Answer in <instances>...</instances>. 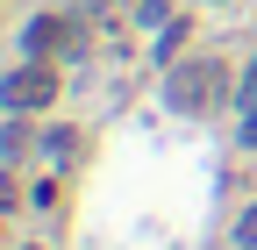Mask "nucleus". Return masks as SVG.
<instances>
[{
	"label": "nucleus",
	"instance_id": "nucleus-9",
	"mask_svg": "<svg viewBox=\"0 0 257 250\" xmlns=\"http://www.w3.org/2000/svg\"><path fill=\"white\" fill-rule=\"evenodd\" d=\"M0 207H15V179H0Z\"/></svg>",
	"mask_w": 257,
	"mask_h": 250
},
{
	"label": "nucleus",
	"instance_id": "nucleus-3",
	"mask_svg": "<svg viewBox=\"0 0 257 250\" xmlns=\"http://www.w3.org/2000/svg\"><path fill=\"white\" fill-rule=\"evenodd\" d=\"M64 36H72V29H64L57 15H36V22L22 29V50L29 57H50V50H64Z\"/></svg>",
	"mask_w": 257,
	"mask_h": 250
},
{
	"label": "nucleus",
	"instance_id": "nucleus-2",
	"mask_svg": "<svg viewBox=\"0 0 257 250\" xmlns=\"http://www.w3.org/2000/svg\"><path fill=\"white\" fill-rule=\"evenodd\" d=\"M50 100H57V72H50V57H29L22 72L0 79V107H8V114H36V107H50Z\"/></svg>",
	"mask_w": 257,
	"mask_h": 250
},
{
	"label": "nucleus",
	"instance_id": "nucleus-8",
	"mask_svg": "<svg viewBox=\"0 0 257 250\" xmlns=\"http://www.w3.org/2000/svg\"><path fill=\"white\" fill-rule=\"evenodd\" d=\"M236 243H243V250H257V200L243 207V222H236Z\"/></svg>",
	"mask_w": 257,
	"mask_h": 250
},
{
	"label": "nucleus",
	"instance_id": "nucleus-7",
	"mask_svg": "<svg viewBox=\"0 0 257 250\" xmlns=\"http://www.w3.org/2000/svg\"><path fill=\"white\" fill-rule=\"evenodd\" d=\"M43 150H50V158H72L79 136H72V129H50V136H43Z\"/></svg>",
	"mask_w": 257,
	"mask_h": 250
},
{
	"label": "nucleus",
	"instance_id": "nucleus-4",
	"mask_svg": "<svg viewBox=\"0 0 257 250\" xmlns=\"http://www.w3.org/2000/svg\"><path fill=\"white\" fill-rule=\"evenodd\" d=\"M236 107H243V143H257V57H250V72H243V93H236Z\"/></svg>",
	"mask_w": 257,
	"mask_h": 250
},
{
	"label": "nucleus",
	"instance_id": "nucleus-6",
	"mask_svg": "<svg viewBox=\"0 0 257 250\" xmlns=\"http://www.w3.org/2000/svg\"><path fill=\"white\" fill-rule=\"evenodd\" d=\"M0 150H8V158H22V150H29V121H22V114L8 121V136H0Z\"/></svg>",
	"mask_w": 257,
	"mask_h": 250
},
{
	"label": "nucleus",
	"instance_id": "nucleus-5",
	"mask_svg": "<svg viewBox=\"0 0 257 250\" xmlns=\"http://www.w3.org/2000/svg\"><path fill=\"white\" fill-rule=\"evenodd\" d=\"M186 36H193L186 22H165V36H157V57H165V65H179V50H186Z\"/></svg>",
	"mask_w": 257,
	"mask_h": 250
},
{
	"label": "nucleus",
	"instance_id": "nucleus-1",
	"mask_svg": "<svg viewBox=\"0 0 257 250\" xmlns=\"http://www.w3.org/2000/svg\"><path fill=\"white\" fill-rule=\"evenodd\" d=\"M221 93H229V65H221V57H179L165 72V100L179 114H207Z\"/></svg>",
	"mask_w": 257,
	"mask_h": 250
}]
</instances>
